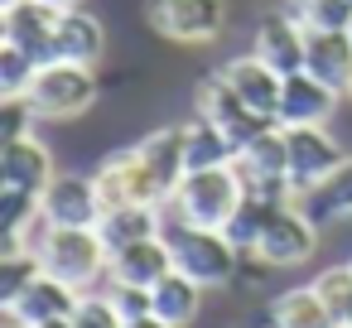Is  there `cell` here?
<instances>
[{
    "mask_svg": "<svg viewBox=\"0 0 352 328\" xmlns=\"http://www.w3.org/2000/svg\"><path fill=\"white\" fill-rule=\"evenodd\" d=\"M246 179L236 174V164H217V169H188L169 198L174 217L184 227H212L222 232L232 222V212L246 203Z\"/></svg>",
    "mask_w": 352,
    "mask_h": 328,
    "instance_id": "cell-1",
    "label": "cell"
},
{
    "mask_svg": "<svg viewBox=\"0 0 352 328\" xmlns=\"http://www.w3.org/2000/svg\"><path fill=\"white\" fill-rule=\"evenodd\" d=\"M30 107L39 111V121H68L82 116L97 102V78L87 63H68V58H49L34 68L30 87H25Z\"/></svg>",
    "mask_w": 352,
    "mask_h": 328,
    "instance_id": "cell-2",
    "label": "cell"
},
{
    "mask_svg": "<svg viewBox=\"0 0 352 328\" xmlns=\"http://www.w3.org/2000/svg\"><path fill=\"white\" fill-rule=\"evenodd\" d=\"M39 265L68 280L73 289H92L111 265V246L102 241L97 227H54L39 246Z\"/></svg>",
    "mask_w": 352,
    "mask_h": 328,
    "instance_id": "cell-3",
    "label": "cell"
},
{
    "mask_svg": "<svg viewBox=\"0 0 352 328\" xmlns=\"http://www.w3.org/2000/svg\"><path fill=\"white\" fill-rule=\"evenodd\" d=\"M169 241H174V265H179L184 275H193L203 289H222V285H232V280L241 275V256H246V251H236L227 232L184 227V222H179Z\"/></svg>",
    "mask_w": 352,
    "mask_h": 328,
    "instance_id": "cell-4",
    "label": "cell"
},
{
    "mask_svg": "<svg viewBox=\"0 0 352 328\" xmlns=\"http://www.w3.org/2000/svg\"><path fill=\"white\" fill-rule=\"evenodd\" d=\"M145 25L174 44H212L227 30V0H145Z\"/></svg>",
    "mask_w": 352,
    "mask_h": 328,
    "instance_id": "cell-5",
    "label": "cell"
},
{
    "mask_svg": "<svg viewBox=\"0 0 352 328\" xmlns=\"http://www.w3.org/2000/svg\"><path fill=\"white\" fill-rule=\"evenodd\" d=\"M314 251H318V227H314V217H309L304 208L280 203V208L270 212V222H265V232H261V241H256L251 256H256L261 265H270V270H289V265H304Z\"/></svg>",
    "mask_w": 352,
    "mask_h": 328,
    "instance_id": "cell-6",
    "label": "cell"
},
{
    "mask_svg": "<svg viewBox=\"0 0 352 328\" xmlns=\"http://www.w3.org/2000/svg\"><path fill=\"white\" fill-rule=\"evenodd\" d=\"M232 164H236V174L246 179L251 193L280 203V193H289V140H285V126H280V121L265 126L256 140H246V145L236 150Z\"/></svg>",
    "mask_w": 352,
    "mask_h": 328,
    "instance_id": "cell-7",
    "label": "cell"
},
{
    "mask_svg": "<svg viewBox=\"0 0 352 328\" xmlns=\"http://www.w3.org/2000/svg\"><path fill=\"white\" fill-rule=\"evenodd\" d=\"M285 140H289V193L318 188L347 160L323 126H285Z\"/></svg>",
    "mask_w": 352,
    "mask_h": 328,
    "instance_id": "cell-8",
    "label": "cell"
},
{
    "mask_svg": "<svg viewBox=\"0 0 352 328\" xmlns=\"http://www.w3.org/2000/svg\"><path fill=\"white\" fill-rule=\"evenodd\" d=\"M92 179H97V193H102L107 208H116V203H160V208H164V203H169L164 188L155 184V174L145 169V160L135 155V145L107 155Z\"/></svg>",
    "mask_w": 352,
    "mask_h": 328,
    "instance_id": "cell-9",
    "label": "cell"
},
{
    "mask_svg": "<svg viewBox=\"0 0 352 328\" xmlns=\"http://www.w3.org/2000/svg\"><path fill=\"white\" fill-rule=\"evenodd\" d=\"M39 208L54 227H97L107 212L92 174H54V184L39 193Z\"/></svg>",
    "mask_w": 352,
    "mask_h": 328,
    "instance_id": "cell-10",
    "label": "cell"
},
{
    "mask_svg": "<svg viewBox=\"0 0 352 328\" xmlns=\"http://www.w3.org/2000/svg\"><path fill=\"white\" fill-rule=\"evenodd\" d=\"M78 299H82V289H73L68 280L39 270L15 299L0 304V314H6V323H25V328H34V323H44V318H73Z\"/></svg>",
    "mask_w": 352,
    "mask_h": 328,
    "instance_id": "cell-11",
    "label": "cell"
},
{
    "mask_svg": "<svg viewBox=\"0 0 352 328\" xmlns=\"http://www.w3.org/2000/svg\"><path fill=\"white\" fill-rule=\"evenodd\" d=\"M251 54H261L280 78H289L309 63V30L299 25L294 10H275L256 25V49Z\"/></svg>",
    "mask_w": 352,
    "mask_h": 328,
    "instance_id": "cell-12",
    "label": "cell"
},
{
    "mask_svg": "<svg viewBox=\"0 0 352 328\" xmlns=\"http://www.w3.org/2000/svg\"><path fill=\"white\" fill-rule=\"evenodd\" d=\"M338 97L323 78H314L309 68L289 73L285 87H280V107H275V121L280 126H328V116L338 111Z\"/></svg>",
    "mask_w": 352,
    "mask_h": 328,
    "instance_id": "cell-13",
    "label": "cell"
},
{
    "mask_svg": "<svg viewBox=\"0 0 352 328\" xmlns=\"http://www.w3.org/2000/svg\"><path fill=\"white\" fill-rule=\"evenodd\" d=\"M0 30H6L10 44H20L34 63H49L54 58V30H58V15L49 0H15V6H0Z\"/></svg>",
    "mask_w": 352,
    "mask_h": 328,
    "instance_id": "cell-14",
    "label": "cell"
},
{
    "mask_svg": "<svg viewBox=\"0 0 352 328\" xmlns=\"http://www.w3.org/2000/svg\"><path fill=\"white\" fill-rule=\"evenodd\" d=\"M54 155L49 145H39L34 135H20V140H6L0 150V188H20V193H44L54 184Z\"/></svg>",
    "mask_w": 352,
    "mask_h": 328,
    "instance_id": "cell-15",
    "label": "cell"
},
{
    "mask_svg": "<svg viewBox=\"0 0 352 328\" xmlns=\"http://www.w3.org/2000/svg\"><path fill=\"white\" fill-rule=\"evenodd\" d=\"M174 270V241L169 237H140V241H131V246H116L111 251V265H107V275L111 280H121V285H155L160 275H169Z\"/></svg>",
    "mask_w": 352,
    "mask_h": 328,
    "instance_id": "cell-16",
    "label": "cell"
},
{
    "mask_svg": "<svg viewBox=\"0 0 352 328\" xmlns=\"http://www.w3.org/2000/svg\"><path fill=\"white\" fill-rule=\"evenodd\" d=\"M222 78L232 83V92L251 107V111H261V116H275V107H280V87H285V78L261 58V54H246V58H232L227 68H222Z\"/></svg>",
    "mask_w": 352,
    "mask_h": 328,
    "instance_id": "cell-17",
    "label": "cell"
},
{
    "mask_svg": "<svg viewBox=\"0 0 352 328\" xmlns=\"http://www.w3.org/2000/svg\"><path fill=\"white\" fill-rule=\"evenodd\" d=\"M135 155L145 160V169L155 174V184L164 188V198H174L179 179L188 174V155H184V126H160V131L140 135Z\"/></svg>",
    "mask_w": 352,
    "mask_h": 328,
    "instance_id": "cell-18",
    "label": "cell"
},
{
    "mask_svg": "<svg viewBox=\"0 0 352 328\" xmlns=\"http://www.w3.org/2000/svg\"><path fill=\"white\" fill-rule=\"evenodd\" d=\"M107 54V30L97 15H87L82 6L78 10H63L58 15V30H54V58H68V63H97Z\"/></svg>",
    "mask_w": 352,
    "mask_h": 328,
    "instance_id": "cell-19",
    "label": "cell"
},
{
    "mask_svg": "<svg viewBox=\"0 0 352 328\" xmlns=\"http://www.w3.org/2000/svg\"><path fill=\"white\" fill-rule=\"evenodd\" d=\"M333 92H352V34L347 30H309V63Z\"/></svg>",
    "mask_w": 352,
    "mask_h": 328,
    "instance_id": "cell-20",
    "label": "cell"
},
{
    "mask_svg": "<svg viewBox=\"0 0 352 328\" xmlns=\"http://www.w3.org/2000/svg\"><path fill=\"white\" fill-rule=\"evenodd\" d=\"M160 203H116V208H107L102 212V222H97V232H102V241L116 251V246H131V241H140V237H160Z\"/></svg>",
    "mask_w": 352,
    "mask_h": 328,
    "instance_id": "cell-21",
    "label": "cell"
},
{
    "mask_svg": "<svg viewBox=\"0 0 352 328\" xmlns=\"http://www.w3.org/2000/svg\"><path fill=\"white\" fill-rule=\"evenodd\" d=\"M150 294H155V314H160L164 323H174V328H188V323L198 318V294H203V285H198L193 275H184L179 265H174L169 275H160V280L150 285Z\"/></svg>",
    "mask_w": 352,
    "mask_h": 328,
    "instance_id": "cell-22",
    "label": "cell"
},
{
    "mask_svg": "<svg viewBox=\"0 0 352 328\" xmlns=\"http://www.w3.org/2000/svg\"><path fill=\"white\" fill-rule=\"evenodd\" d=\"M184 155H188V169H217V164H232L236 160L227 131L217 121H208V116L184 121Z\"/></svg>",
    "mask_w": 352,
    "mask_h": 328,
    "instance_id": "cell-23",
    "label": "cell"
},
{
    "mask_svg": "<svg viewBox=\"0 0 352 328\" xmlns=\"http://www.w3.org/2000/svg\"><path fill=\"white\" fill-rule=\"evenodd\" d=\"M270 323L275 328H338V318L328 314L323 294L314 285L304 289H285L275 304H270Z\"/></svg>",
    "mask_w": 352,
    "mask_h": 328,
    "instance_id": "cell-24",
    "label": "cell"
},
{
    "mask_svg": "<svg viewBox=\"0 0 352 328\" xmlns=\"http://www.w3.org/2000/svg\"><path fill=\"white\" fill-rule=\"evenodd\" d=\"M304 198V212L314 217V222H328V217H352V155L318 184V188H309V193H299Z\"/></svg>",
    "mask_w": 352,
    "mask_h": 328,
    "instance_id": "cell-25",
    "label": "cell"
},
{
    "mask_svg": "<svg viewBox=\"0 0 352 328\" xmlns=\"http://www.w3.org/2000/svg\"><path fill=\"white\" fill-rule=\"evenodd\" d=\"M275 208H280V203H275V198H261V193H246V203H241V208H236V212H232V222H227V227H222V232H227V237H232V246H236V251H246V256H251V251H256V241H261V232H265V222H270V212H275Z\"/></svg>",
    "mask_w": 352,
    "mask_h": 328,
    "instance_id": "cell-26",
    "label": "cell"
},
{
    "mask_svg": "<svg viewBox=\"0 0 352 328\" xmlns=\"http://www.w3.org/2000/svg\"><path fill=\"white\" fill-rule=\"evenodd\" d=\"M314 289L323 294V304L338 318V328H352V265H328L314 280Z\"/></svg>",
    "mask_w": 352,
    "mask_h": 328,
    "instance_id": "cell-27",
    "label": "cell"
},
{
    "mask_svg": "<svg viewBox=\"0 0 352 328\" xmlns=\"http://www.w3.org/2000/svg\"><path fill=\"white\" fill-rule=\"evenodd\" d=\"M294 15L304 30H347L352 0H294Z\"/></svg>",
    "mask_w": 352,
    "mask_h": 328,
    "instance_id": "cell-28",
    "label": "cell"
},
{
    "mask_svg": "<svg viewBox=\"0 0 352 328\" xmlns=\"http://www.w3.org/2000/svg\"><path fill=\"white\" fill-rule=\"evenodd\" d=\"M34 58L20 49V44H0V97H20L25 87H30V78H34Z\"/></svg>",
    "mask_w": 352,
    "mask_h": 328,
    "instance_id": "cell-29",
    "label": "cell"
},
{
    "mask_svg": "<svg viewBox=\"0 0 352 328\" xmlns=\"http://www.w3.org/2000/svg\"><path fill=\"white\" fill-rule=\"evenodd\" d=\"M44 265H39V256L34 251H15V256H0V304L6 299H15L34 275H39Z\"/></svg>",
    "mask_w": 352,
    "mask_h": 328,
    "instance_id": "cell-30",
    "label": "cell"
},
{
    "mask_svg": "<svg viewBox=\"0 0 352 328\" xmlns=\"http://www.w3.org/2000/svg\"><path fill=\"white\" fill-rule=\"evenodd\" d=\"M73 328H126V318L111 304V294H82L73 309Z\"/></svg>",
    "mask_w": 352,
    "mask_h": 328,
    "instance_id": "cell-31",
    "label": "cell"
},
{
    "mask_svg": "<svg viewBox=\"0 0 352 328\" xmlns=\"http://www.w3.org/2000/svg\"><path fill=\"white\" fill-rule=\"evenodd\" d=\"M39 121V111L30 107V97H0V140H20L30 135V126Z\"/></svg>",
    "mask_w": 352,
    "mask_h": 328,
    "instance_id": "cell-32",
    "label": "cell"
},
{
    "mask_svg": "<svg viewBox=\"0 0 352 328\" xmlns=\"http://www.w3.org/2000/svg\"><path fill=\"white\" fill-rule=\"evenodd\" d=\"M34 212H39V193L0 188V232H20V227H25Z\"/></svg>",
    "mask_w": 352,
    "mask_h": 328,
    "instance_id": "cell-33",
    "label": "cell"
},
{
    "mask_svg": "<svg viewBox=\"0 0 352 328\" xmlns=\"http://www.w3.org/2000/svg\"><path fill=\"white\" fill-rule=\"evenodd\" d=\"M111 304L121 309V318H140V314H155V294L145 285H121L111 280Z\"/></svg>",
    "mask_w": 352,
    "mask_h": 328,
    "instance_id": "cell-34",
    "label": "cell"
},
{
    "mask_svg": "<svg viewBox=\"0 0 352 328\" xmlns=\"http://www.w3.org/2000/svg\"><path fill=\"white\" fill-rule=\"evenodd\" d=\"M126 328H174V323H164L160 314H140V318H126Z\"/></svg>",
    "mask_w": 352,
    "mask_h": 328,
    "instance_id": "cell-35",
    "label": "cell"
},
{
    "mask_svg": "<svg viewBox=\"0 0 352 328\" xmlns=\"http://www.w3.org/2000/svg\"><path fill=\"white\" fill-rule=\"evenodd\" d=\"M34 328H73V318H44V323H34Z\"/></svg>",
    "mask_w": 352,
    "mask_h": 328,
    "instance_id": "cell-36",
    "label": "cell"
},
{
    "mask_svg": "<svg viewBox=\"0 0 352 328\" xmlns=\"http://www.w3.org/2000/svg\"><path fill=\"white\" fill-rule=\"evenodd\" d=\"M49 6H54V10H78L82 0H49Z\"/></svg>",
    "mask_w": 352,
    "mask_h": 328,
    "instance_id": "cell-37",
    "label": "cell"
},
{
    "mask_svg": "<svg viewBox=\"0 0 352 328\" xmlns=\"http://www.w3.org/2000/svg\"><path fill=\"white\" fill-rule=\"evenodd\" d=\"M6 328H25V323H6Z\"/></svg>",
    "mask_w": 352,
    "mask_h": 328,
    "instance_id": "cell-38",
    "label": "cell"
},
{
    "mask_svg": "<svg viewBox=\"0 0 352 328\" xmlns=\"http://www.w3.org/2000/svg\"><path fill=\"white\" fill-rule=\"evenodd\" d=\"M0 6H15V0H0Z\"/></svg>",
    "mask_w": 352,
    "mask_h": 328,
    "instance_id": "cell-39",
    "label": "cell"
},
{
    "mask_svg": "<svg viewBox=\"0 0 352 328\" xmlns=\"http://www.w3.org/2000/svg\"><path fill=\"white\" fill-rule=\"evenodd\" d=\"M347 34H352V25H347Z\"/></svg>",
    "mask_w": 352,
    "mask_h": 328,
    "instance_id": "cell-40",
    "label": "cell"
}]
</instances>
